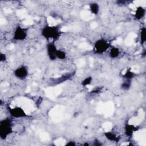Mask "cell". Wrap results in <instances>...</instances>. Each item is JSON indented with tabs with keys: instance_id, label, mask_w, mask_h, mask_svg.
<instances>
[{
	"instance_id": "cell-1",
	"label": "cell",
	"mask_w": 146,
	"mask_h": 146,
	"mask_svg": "<svg viewBox=\"0 0 146 146\" xmlns=\"http://www.w3.org/2000/svg\"><path fill=\"white\" fill-rule=\"evenodd\" d=\"M41 35L47 39H57L60 35V31L58 26H45L42 30Z\"/></svg>"
},
{
	"instance_id": "cell-2",
	"label": "cell",
	"mask_w": 146,
	"mask_h": 146,
	"mask_svg": "<svg viewBox=\"0 0 146 146\" xmlns=\"http://www.w3.org/2000/svg\"><path fill=\"white\" fill-rule=\"evenodd\" d=\"M13 132V123L11 119L7 117L0 121V137L6 139Z\"/></svg>"
},
{
	"instance_id": "cell-3",
	"label": "cell",
	"mask_w": 146,
	"mask_h": 146,
	"mask_svg": "<svg viewBox=\"0 0 146 146\" xmlns=\"http://www.w3.org/2000/svg\"><path fill=\"white\" fill-rule=\"evenodd\" d=\"M110 43L107 40L101 38L98 39L94 43V50L96 54H101L107 51L110 48Z\"/></svg>"
},
{
	"instance_id": "cell-4",
	"label": "cell",
	"mask_w": 146,
	"mask_h": 146,
	"mask_svg": "<svg viewBox=\"0 0 146 146\" xmlns=\"http://www.w3.org/2000/svg\"><path fill=\"white\" fill-rule=\"evenodd\" d=\"M8 111L9 115L13 118H22L27 116L23 108L20 107H15L14 108L9 107Z\"/></svg>"
},
{
	"instance_id": "cell-5",
	"label": "cell",
	"mask_w": 146,
	"mask_h": 146,
	"mask_svg": "<svg viewBox=\"0 0 146 146\" xmlns=\"http://www.w3.org/2000/svg\"><path fill=\"white\" fill-rule=\"evenodd\" d=\"M27 35V33L26 30L18 26H17L13 33V39L16 41H23L24 40Z\"/></svg>"
},
{
	"instance_id": "cell-6",
	"label": "cell",
	"mask_w": 146,
	"mask_h": 146,
	"mask_svg": "<svg viewBox=\"0 0 146 146\" xmlns=\"http://www.w3.org/2000/svg\"><path fill=\"white\" fill-rule=\"evenodd\" d=\"M28 74V68L25 66H19L17 67L14 71V76L20 80L25 79L27 77Z\"/></svg>"
},
{
	"instance_id": "cell-7",
	"label": "cell",
	"mask_w": 146,
	"mask_h": 146,
	"mask_svg": "<svg viewBox=\"0 0 146 146\" xmlns=\"http://www.w3.org/2000/svg\"><path fill=\"white\" fill-rule=\"evenodd\" d=\"M47 53L49 59L51 60H55L56 59V54L57 52V48L54 43V42H51L47 44Z\"/></svg>"
},
{
	"instance_id": "cell-8",
	"label": "cell",
	"mask_w": 146,
	"mask_h": 146,
	"mask_svg": "<svg viewBox=\"0 0 146 146\" xmlns=\"http://www.w3.org/2000/svg\"><path fill=\"white\" fill-rule=\"evenodd\" d=\"M145 14V10L141 6L137 7L135 13V18L136 19H142Z\"/></svg>"
},
{
	"instance_id": "cell-9",
	"label": "cell",
	"mask_w": 146,
	"mask_h": 146,
	"mask_svg": "<svg viewBox=\"0 0 146 146\" xmlns=\"http://www.w3.org/2000/svg\"><path fill=\"white\" fill-rule=\"evenodd\" d=\"M119 54H120V50H119V48H117L116 47H111L109 50L110 56L112 59L117 58L119 56Z\"/></svg>"
},
{
	"instance_id": "cell-10",
	"label": "cell",
	"mask_w": 146,
	"mask_h": 146,
	"mask_svg": "<svg viewBox=\"0 0 146 146\" xmlns=\"http://www.w3.org/2000/svg\"><path fill=\"white\" fill-rule=\"evenodd\" d=\"M90 10L93 14L98 15L100 10V6L98 3L93 2L90 5Z\"/></svg>"
},
{
	"instance_id": "cell-11",
	"label": "cell",
	"mask_w": 146,
	"mask_h": 146,
	"mask_svg": "<svg viewBox=\"0 0 146 146\" xmlns=\"http://www.w3.org/2000/svg\"><path fill=\"white\" fill-rule=\"evenodd\" d=\"M106 137L110 141H118L119 140V137L115 133L112 132H107L105 133Z\"/></svg>"
},
{
	"instance_id": "cell-12",
	"label": "cell",
	"mask_w": 146,
	"mask_h": 146,
	"mask_svg": "<svg viewBox=\"0 0 146 146\" xmlns=\"http://www.w3.org/2000/svg\"><path fill=\"white\" fill-rule=\"evenodd\" d=\"M135 127L131 124H126L125 126V133L126 135L128 136H131L132 135L133 132H134Z\"/></svg>"
},
{
	"instance_id": "cell-13",
	"label": "cell",
	"mask_w": 146,
	"mask_h": 146,
	"mask_svg": "<svg viewBox=\"0 0 146 146\" xmlns=\"http://www.w3.org/2000/svg\"><path fill=\"white\" fill-rule=\"evenodd\" d=\"M140 39L141 43H144L146 40V29L144 27L141 29L140 33Z\"/></svg>"
},
{
	"instance_id": "cell-14",
	"label": "cell",
	"mask_w": 146,
	"mask_h": 146,
	"mask_svg": "<svg viewBox=\"0 0 146 146\" xmlns=\"http://www.w3.org/2000/svg\"><path fill=\"white\" fill-rule=\"evenodd\" d=\"M131 82L132 80L131 79H125V81L121 84V88L125 90H129L131 86Z\"/></svg>"
},
{
	"instance_id": "cell-15",
	"label": "cell",
	"mask_w": 146,
	"mask_h": 146,
	"mask_svg": "<svg viewBox=\"0 0 146 146\" xmlns=\"http://www.w3.org/2000/svg\"><path fill=\"white\" fill-rule=\"evenodd\" d=\"M56 59L58 58L59 59H64L66 57V54L64 51L58 50L56 54Z\"/></svg>"
},
{
	"instance_id": "cell-16",
	"label": "cell",
	"mask_w": 146,
	"mask_h": 146,
	"mask_svg": "<svg viewBox=\"0 0 146 146\" xmlns=\"http://www.w3.org/2000/svg\"><path fill=\"white\" fill-rule=\"evenodd\" d=\"M135 76V74L134 72L131 71V70H127V72L124 75V77L125 79H131L132 80V78Z\"/></svg>"
},
{
	"instance_id": "cell-17",
	"label": "cell",
	"mask_w": 146,
	"mask_h": 146,
	"mask_svg": "<svg viewBox=\"0 0 146 146\" xmlns=\"http://www.w3.org/2000/svg\"><path fill=\"white\" fill-rule=\"evenodd\" d=\"M92 77L91 76H88V77H86L82 82V84L83 86H86L89 85L91 82H92Z\"/></svg>"
},
{
	"instance_id": "cell-18",
	"label": "cell",
	"mask_w": 146,
	"mask_h": 146,
	"mask_svg": "<svg viewBox=\"0 0 146 146\" xmlns=\"http://www.w3.org/2000/svg\"><path fill=\"white\" fill-rule=\"evenodd\" d=\"M0 58H1V62H5L6 60V56L5 54L1 52L0 54Z\"/></svg>"
}]
</instances>
